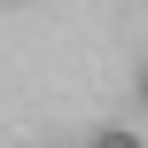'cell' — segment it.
I'll use <instances>...</instances> for the list:
<instances>
[{"label":"cell","instance_id":"obj_1","mask_svg":"<svg viewBox=\"0 0 148 148\" xmlns=\"http://www.w3.org/2000/svg\"><path fill=\"white\" fill-rule=\"evenodd\" d=\"M94 148H148V140H140V133H101Z\"/></svg>","mask_w":148,"mask_h":148},{"label":"cell","instance_id":"obj_2","mask_svg":"<svg viewBox=\"0 0 148 148\" xmlns=\"http://www.w3.org/2000/svg\"><path fill=\"white\" fill-rule=\"evenodd\" d=\"M140 101H148V70H140Z\"/></svg>","mask_w":148,"mask_h":148}]
</instances>
